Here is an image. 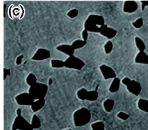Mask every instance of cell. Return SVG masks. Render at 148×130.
<instances>
[{
	"label": "cell",
	"instance_id": "7402d4cb",
	"mask_svg": "<svg viewBox=\"0 0 148 130\" xmlns=\"http://www.w3.org/2000/svg\"><path fill=\"white\" fill-rule=\"evenodd\" d=\"M51 66L53 68H62L65 67V61L60 59H52L50 61Z\"/></svg>",
	"mask_w": 148,
	"mask_h": 130
},
{
	"label": "cell",
	"instance_id": "484cf974",
	"mask_svg": "<svg viewBox=\"0 0 148 130\" xmlns=\"http://www.w3.org/2000/svg\"><path fill=\"white\" fill-rule=\"evenodd\" d=\"M78 14H79V11H78L76 8H73V9L71 10H69L66 14V15L69 17V18H71V19H74L75 18V17L78 15Z\"/></svg>",
	"mask_w": 148,
	"mask_h": 130
},
{
	"label": "cell",
	"instance_id": "9c48e42d",
	"mask_svg": "<svg viewBox=\"0 0 148 130\" xmlns=\"http://www.w3.org/2000/svg\"><path fill=\"white\" fill-rule=\"evenodd\" d=\"M51 54L50 51L46 49H38L35 53L33 54L32 59L34 61H42V60H46L50 57Z\"/></svg>",
	"mask_w": 148,
	"mask_h": 130
},
{
	"label": "cell",
	"instance_id": "ba28073f",
	"mask_svg": "<svg viewBox=\"0 0 148 130\" xmlns=\"http://www.w3.org/2000/svg\"><path fill=\"white\" fill-rule=\"evenodd\" d=\"M16 103L20 106H32L36 100L29 92H23L15 96Z\"/></svg>",
	"mask_w": 148,
	"mask_h": 130
},
{
	"label": "cell",
	"instance_id": "2e32d148",
	"mask_svg": "<svg viewBox=\"0 0 148 130\" xmlns=\"http://www.w3.org/2000/svg\"><path fill=\"white\" fill-rule=\"evenodd\" d=\"M45 99H39L36 100L33 102V104L31 106V109L33 112H38L39 110H40L45 105Z\"/></svg>",
	"mask_w": 148,
	"mask_h": 130
},
{
	"label": "cell",
	"instance_id": "e0dca14e",
	"mask_svg": "<svg viewBox=\"0 0 148 130\" xmlns=\"http://www.w3.org/2000/svg\"><path fill=\"white\" fill-rule=\"evenodd\" d=\"M114 105H115V101H113L112 99H107L103 102V109L106 112L110 113V112L112 111L113 108H114Z\"/></svg>",
	"mask_w": 148,
	"mask_h": 130
},
{
	"label": "cell",
	"instance_id": "f546056e",
	"mask_svg": "<svg viewBox=\"0 0 148 130\" xmlns=\"http://www.w3.org/2000/svg\"><path fill=\"white\" fill-rule=\"evenodd\" d=\"M23 55H20V56H18L16 57V60H15V64L16 65H21L22 64V62H23Z\"/></svg>",
	"mask_w": 148,
	"mask_h": 130
},
{
	"label": "cell",
	"instance_id": "6da1fadb",
	"mask_svg": "<svg viewBox=\"0 0 148 130\" xmlns=\"http://www.w3.org/2000/svg\"><path fill=\"white\" fill-rule=\"evenodd\" d=\"M105 24V19L100 14H90L84 22V29L89 32L100 33L101 26Z\"/></svg>",
	"mask_w": 148,
	"mask_h": 130
},
{
	"label": "cell",
	"instance_id": "ac0fdd59",
	"mask_svg": "<svg viewBox=\"0 0 148 130\" xmlns=\"http://www.w3.org/2000/svg\"><path fill=\"white\" fill-rule=\"evenodd\" d=\"M137 107L139 109L144 112H148V100L139 99L137 101Z\"/></svg>",
	"mask_w": 148,
	"mask_h": 130
},
{
	"label": "cell",
	"instance_id": "7a4b0ae2",
	"mask_svg": "<svg viewBox=\"0 0 148 130\" xmlns=\"http://www.w3.org/2000/svg\"><path fill=\"white\" fill-rule=\"evenodd\" d=\"M92 114L87 108H80L74 112V124L76 127H84L91 121Z\"/></svg>",
	"mask_w": 148,
	"mask_h": 130
},
{
	"label": "cell",
	"instance_id": "d4e9b609",
	"mask_svg": "<svg viewBox=\"0 0 148 130\" xmlns=\"http://www.w3.org/2000/svg\"><path fill=\"white\" fill-rule=\"evenodd\" d=\"M113 43L110 40H108V41L104 44L103 46V49H104V52H105V54H110L112 50H113Z\"/></svg>",
	"mask_w": 148,
	"mask_h": 130
},
{
	"label": "cell",
	"instance_id": "f1b7e54d",
	"mask_svg": "<svg viewBox=\"0 0 148 130\" xmlns=\"http://www.w3.org/2000/svg\"><path fill=\"white\" fill-rule=\"evenodd\" d=\"M88 35H89V31L84 29L82 31V38L84 41H87V40H88Z\"/></svg>",
	"mask_w": 148,
	"mask_h": 130
},
{
	"label": "cell",
	"instance_id": "277c9868",
	"mask_svg": "<svg viewBox=\"0 0 148 130\" xmlns=\"http://www.w3.org/2000/svg\"><path fill=\"white\" fill-rule=\"evenodd\" d=\"M48 90H49V85L37 82L36 83L30 86L28 92L35 100H39V99H45L48 93Z\"/></svg>",
	"mask_w": 148,
	"mask_h": 130
},
{
	"label": "cell",
	"instance_id": "8992f818",
	"mask_svg": "<svg viewBox=\"0 0 148 130\" xmlns=\"http://www.w3.org/2000/svg\"><path fill=\"white\" fill-rule=\"evenodd\" d=\"M76 96L81 101H95L98 99L99 93H98L97 90L87 91L85 88H81L76 92Z\"/></svg>",
	"mask_w": 148,
	"mask_h": 130
},
{
	"label": "cell",
	"instance_id": "cb8c5ba5",
	"mask_svg": "<svg viewBox=\"0 0 148 130\" xmlns=\"http://www.w3.org/2000/svg\"><path fill=\"white\" fill-rule=\"evenodd\" d=\"M37 83V77L35 75H33L32 73H30L27 77H26V83H27L29 86L33 85L34 83Z\"/></svg>",
	"mask_w": 148,
	"mask_h": 130
},
{
	"label": "cell",
	"instance_id": "1f68e13d",
	"mask_svg": "<svg viewBox=\"0 0 148 130\" xmlns=\"http://www.w3.org/2000/svg\"><path fill=\"white\" fill-rule=\"evenodd\" d=\"M141 5H142V10H145V7L148 6V0H142Z\"/></svg>",
	"mask_w": 148,
	"mask_h": 130
},
{
	"label": "cell",
	"instance_id": "ffe728a7",
	"mask_svg": "<svg viewBox=\"0 0 148 130\" xmlns=\"http://www.w3.org/2000/svg\"><path fill=\"white\" fill-rule=\"evenodd\" d=\"M87 44V41H84V40H76L72 43V47L75 49V50L80 49L82 48H84L85 45Z\"/></svg>",
	"mask_w": 148,
	"mask_h": 130
},
{
	"label": "cell",
	"instance_id": "52a82bcc",
	"mask_svg": "<svg viewBox=\"0 0 148 130\" xmlns=\"http://www.w3.org/2000/svg\"><path fill=\"white\" fill-rule=\"evenodd\" d=\"M85 63L81 58L75 57V55L69 56L65 60V67L69 69H75V70L80 71L84 67Z\"/></svg>",
	"mask_w": 148,
	"mask_h": 130
},
{
	"label": "cell",
	"instance_id": "603a6c76",
	"mask_svg": "<svg viewBox=\"0 0 148 130\" xmlns=\"http://www.w3.org/2000/svg\"><path fill=\"white\" fill-rule=\"evenodd\" d=\"M92 130H105V124L102 121H96L91 125Z\"/></svg>",
	"mask_w": 148,
	"mask_h": 130
},
{
	"label": "cell",
	"instance_id": "7c38bea8",
	"mask_svg": "<svg viewBox=\"0 0 148 130\" xmlns=\"http://www.w3.org/2000/svg\"><path fill=\"white\" fill-rule=\"evenodd\" d=\"M138 9V4L135 0H127L123 5V12L126 14H133Z\"/></svg>",
	"mask_w": 148,
	"mask_h": 130
},
{
	"label": "cell",
	"instance_id": "836d02e7",
	"mask_svg": "<svg viewBox=\"0 0 148 130\" xmlns=\"http://www.w3.org/2000/svg\"><path fill=\"white\" fill-rule=\"evenodd\" d=\"M65 130H72V129H65Z\"/></svg>",
	"mask_w": 148,
	"mask_h": 130
},
{
	"label": "cell",
	"instance_id": "3957f363",
	"mask_svg": "<svg viewBox=\"0 0 148 130\" xmlns=\"http://www.w3.org/2000/svg\"><path fill=\"white\" fill-rule=\"evenodd\" d=\"M16 113L17 116L14 120L12 130H34L32 124L29 123L27 119L22 115V109L20 108L17 109Z\"/></svg>",
	"mask_w": 148,
	"mask_h": 130
},
{
	"label": "cell",
	"instance_id": "5bb4252c",
	"mask_svg": "<svg viewBox=\"0 0 148 130\" xmlns=\"http://www.w3.org/2000/svg\"><path fill=\"white\" fill-rule=\"evenodd\" d=\"M135 62L136 64L148 65V54L145 51H139L135 57Z\"/></svg>",
	"mask_w": 148,
	"mask_h": 130
},
{
	"label": "cell",
	"instance_id": "9a60e30c",
	"mask_svg": "<svg viewBox=\"0 0 148 130\" xmlns=\"http://www.w3.org/2000/svg\"><path fill=\"white\" fill-rule=\"evenodd\" d=\"M122 83H121V80L118 77H115L114 79L112 80L111 83H110V86L109 88V91L111 92V93H115L117 92L119 90V87H120V84Z\"/></svg>",
	"mask_w": 148,
	"mask_h": 130
},
{
	"label": "cell",
	"instance_id": "4316f807",
	"mask_svg": "<svg viewBox=\"0 0 148 130\" xmlns=\"http://www.w3.org/2000/svg\"><path fill=\"white\" fill-rule=\"evenodd\" d=\"M132 25H133V27L136 28V29H140L144 25V21H143L142 18H138L135 22L132 23Z\"/></svg>",
	"mask_w": 148,
	"mask_h": 130
},
{
	"label": "cell",
	"instance_id": "83f0119b",
	"mask_svg": "<svg viewBox=\"0 0 148 130\" xmlns=\"http://www.w3.org/2000/svg\"><path fill=\"white\" fill-rule=\"evenodd\" d=\"M117 117L121 119V120H127L130 118V115L127 114L126 112H123V111H119V113L117 114Z\"/></svg>",
	"mask_w": 148,
	"mask_h": 130
},
{
	"label": "cell",
	"instance_id": "5b68a950",
	"mask_svg": "<svg viewBox=\"0 0 148 130\" xmlns=\"http://www.w3.org/2000/svg\"><path fill=\"white\" fill-rule=\"evenodd\" d=\"M121 83L126 86L127 91L131 94L135 95V96H138V95L141 93L142 86L139 82L129 79L128 77H124L123 79L121 80Z\"/></svg>",
	"mask_w": 148,
	"mask_h": 130
},
{
	"label": "cell",
	"instance_id": "8fae6325",
	"mask_svg": "<svg viewBox=\"0 0 148 130\" xmlns=\"http://www.w3.org/2000/svg\"><path fill=\"white\" fill-rule=\"evenodd\" d=\"M117 33H118L117 30L113 29L111 27H109V26L106 25V24H104L103 26H101V31H100L101 35L103 36V37H105V38H107L108 40L113 39L117 35Z\"/></svg>",
	"mask_w": 148,
	"mask_h": 130
},
{
	"label": "cell",
	"instance_id": "d6986e66",
	"mask_svg": "<svg viewBox=\"0 0 148 130\" xmlns=\"http://www.w3.org/2000/svg\"><path fill=\"white\" fill-rule=\"evenodd\" d=\"M135 43H136V46L139 51H145L146 46L145 44V42L143 41V40H141V38L136 37L135 38Z\"/></svg>",
	"mask_w": 148,
	"mask_h": 130
},
{
	"label": "cell",
	"instance_id": "30bf717a",
	"mask_svg": "<svg viewBox=\"0 0 148 130\" xmlns=\"http://www.w3.org/2000/svg\"><path fill=\"white\" fill-rule=\"evenodd\" d=\"M100 71L103 76V78L105 80H109V79H114L116 76V73L113 70L112 67L107 66V65H101L100 66Z\"/></svg>",
	"mask_w": 148,
	"mask_h": 130
},
{
	"label": "cell",
	"instance_id": "44dd1931",
	"mask_svg": "<svg viewBox=\"0 0 148 130\" xmlns=\"http://www.w3.org/2000/svg\"><path fill=\"white\" fill-rule=\"evenodd\" d=\"M31 124L32 126V127L34 129H39L41 127V122H40V119L39 118V117L37 115L34 114L32 118V121H31Z\"/></svg>",
	"mask_w": 148,
	"mask_h": 130
},
{
	"label": "cell",
	"instance_id": "4fadbf2b",
	"mask_svg": "<svg viewBox=\"0 0 148 130\" xmlns=\"http://www.w3.org/2000/svg\"><path fill=\"white\" fill-rule=\"evenodd\" d=\"M56 49L59 52H62V53L69 56H73L75 54V49L72 47V45H68V44H61V45H58Z\"/></svg>",
	"mask_w": 148,
	"mask_h": 130
},
{
	"label": "cell",
	"instance_id": "4dcf8cb0",
	"mask_svg": "<svg viewBox=\"0 0 148 130\" xmlns=\"http://www.w3.org/2000/svg\"><path fill=\"white\" fill-rule=\"evenodd\" d=\"M10 75H11L10 69L5 68V69H4V79H6V77H7V76H9Z\"/></svg>",
	"mask_w": 148,
	"mask_h": 130
},
{
	"label": "cell",
	"instance_id": "d6a6232c",
	"mask_svg": "<svg viewBox=\"0 0 148 130\" xmlns=\"http://www.w3.org/2000/svg\"><path fill=\"white\" fill-rule=\"evenodd\" d=\"M51 84H52V79H51V78H49V84H48V85L50 86Z\"/></svg>",
	"mask_w": 148,
	"mask_h": 130
}]
</instances>
